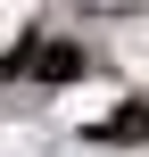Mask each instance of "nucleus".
Instances as JSON below:
<instances>
[{
	"mask_svg": "<svg viewBox=\"0 0 149 157\" xmlns=\"http://www.w3.org/2000/svg\"><path fill=\"white\" fill-rule=\"evenodd\" d=\"M0 75H33V83H75L83 75V41H33V50H17Z\"/></svg>",
	"mask_w": 149,
	"mask_h": 157,
	"instance_id": "obj_1",
	"label": "nucleus"
},
{
	"mask_svg": "<svg viewBox=\"0 0 149 157\" xmlns=\"http://www.w3.org/2000/svg\"><path fill=\"white\" fill-rule=\"evenodd\" d=\"M133 132H149V108H124V116L108 124V141H133Z\"/></svg>",
	"mask_w": 149,
	"mask_h": 157,
	"instance_id": "obj_2",
	"label": "nucleus"
}]
</instances>
